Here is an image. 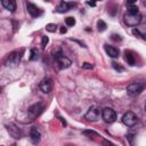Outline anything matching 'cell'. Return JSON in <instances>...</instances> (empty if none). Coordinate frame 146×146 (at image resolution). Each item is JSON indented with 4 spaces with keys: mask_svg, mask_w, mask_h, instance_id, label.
Returning a JSON list of instances; mask_svg holds the SVG:
<instances>
[{
    "mask_svg": "<svg viewBox=\"0 0 146 146\" xmlns=\"http://www.w3.org/2000/svg\"><path fill=\"white\" fill-rule=\"evenodd\" d=\"M39 88H40V90H41L42 92H44V94L50 92L51 89H52V81H51V79H49V78L43 79V80L40 82Z\"/></svg>",
    "mask_w": 146,
    "mask_h": 146,
    "instance_id": "8fae6325",
    "label": "cell"
},
{
    "mask_svg": "<svg viewBox=\"0 0 146 146\" xmlns=\"http://www.w3.org/2000/svg\"><path fill=\"white\" fill-rule=\"evenodd\" d=\"M99 114H100V111L97 107H90L88 112L84 114V119L87 121H96L99 117Z\"/></svg>",
    "mask_w": 146,
    "mask_h": 146,
    "instance_id": "9c48e42d",
    "label": "cell"
},
{
    "mask_svg": "<svg viewBox=\"0 0 146 146\" xmlns=\"http://www.w3.org/2000/svg\"><path fill=\"white\" fill-rule=\"evenodd\" d=\"M104 49H105L106 54H107L110 57H112V58H117V57H119V54H120V52H119V49H116L115 47L105 44V46H104Z\"/></svg>",
    "mask_w": 146,
    "mask_h": 146,
    "instance_id": "5bb4252c",
    "label": "cell"
},
{
    "mask_svg": "<svg viewBox=\"0 0 146 146\" xmlns=\"http://www.w3.org/2000/svg\"><path fill=\"white\" fill-rule=\"evenodd\" d=\"M30 60H34V59H36L38 58V50L36 49H31V51H30Z\"/></svg>",
    "mask_w": 146,
    "mask_h": 146,
    "instance_id": "603a6c76",
    "label": "cell"
},
{
    "mask_svg": "<svg viewBox=\"0 0 146 146\" xmlns=\"http://www.w3.org/2000/svg\"><path fill=\"white\" fill-rule=\"evenodd\" d=\"M94 66L90 64V63H83L82 64V68H84V70H91Z\"/></svg>",
    "mask_w": 146,
    "mask_h": 146,
    "instance_id": "83f0119b",
    "label": "cell"
},
{
    "mask_svg": "<svg viewBox=\"0 0 146 146\" xmlns=\"http://www.w3.org/2000/svg\"><path fill=\"white\" fill-rule=\"evenodd\" d=\"M67 146H75V145H67Z\"/></svg>",
    "mask_w": 146,
    "mask_h": 146,
    "instance_id": "836d02e7",
    "label": "cell"
},
{
    "mask_svg": "<svg viewBox=\"0 0 146 146\" xmlns=\"http://www.w3.org/2000/svg\"><path fill=\"white\" fill-rule=\"evenodd\" d=\"M65 23H66L67 26H73V25H75V19L73 17H66Z\"/></svg>",
    "mask_w": 146,
    "mask_h": 146,
    "instance_id": "44dd1931",
    "label": "cell"
},
{
    "mask_svg": "<svg viewBox=\"0 0 146 146\" xmlns=\"http://www.w3.org/2000/svg\"><path fill=\"white\" fill-rule=\"evenodd\" d=\"M106 23L104 22V21H102V19H99L98 22H97V29H98V31H100V32H103V31H105L106 30Z\"/></svg>",
    "mask_w": 146,
    "mask_h": 146,
    "instance_id": "ac0fdd59",
    "label": "cell"
},
{
    "mask_svg": "<svg viewBox=\"0 0 146 146\" xmlns=\"http://www.w3.org/2000/svg\"><path fill=\"white\" fill-rule=\"evenodd\" d=\"M46 30H47L48 32L54 33V32H56V30H57V25L54 24V23H49V24L46 25Z\"/></svg>",
    "mask_w": 146,
    "mask_h": 146,
    "instance_id": "d6986e66",
    "label": "cell"
},
{
    "mask_svg": "<svg viewBox=\"0 0 146 146\" xmlns=\"http://www.w3.org/2000/svg\"><path fill=\"white\" fill-rule=\"evenodd\" d=\"M102 144H103V146H116V145H114L112 141H110V140H107V139H103Z\"/></svg>",
    "mask_w": 146,
    "mask_h": 146,
    "instance_id": "484cf974",
    "label": "cell"
},
{
    "mask_svg": "<svg viewBox=\"0 0 146 146\" xmlns=\"http://www.w3.org/2000/svg\"><path fill=\"white\" fill-rule=\"evenodd\" d=\"M40 138H41V136H40V132H39V130H38L35 127L31 128V131H30V139H31L32 144H34V145L39 144V141H40Z\"/></svg>",
    "mask_w": 146,
    "mask_h": 146,
    "instance_id": "4fadbf2b",
    "label": "cell"
},
{
    "mask_svg": "<svg viewBox=\"0 0 146 146\" xmlns=\"http://www.w3.org/2000/svg\"><path fill=\"white\" fill-rule=\"evenodd\" d=\"M72 41H74V42H76V43H79V44H81V47H87L82 41H79V40H73V39H71Z\"/></svg>",
    "mask_w": 146,
    "mask_h": 146,
    "instance_id": "f546056e",
    "label": "cell"
},
{
    "mask_svg": "<svg viewBox=\"0 0 146 146\" xmlns=\"http://www.w3.org/2000/svg\"><path fill=\"white\" fill-rule=\"evenodd\" d=\"M48 42H49V38H48L47 35L42 36V40H41V48H42V49H46Z\"/></svg>",
    "mask_w": 146,
    "mask_h": 146,
    "instance_id": "7402d4cb",
    "label": "cell"
},
{
    "mask_svg": "<svg viewBox=\"0 0 146 146\" xmlns=\"http://www.w3.org/2000/svg\"><path fill=\"white\" fill-rule=\"evenodd\" d=\"M127 139L130 141L131 145H133V143H135V141H133V139H135V133H128V135H127Z\"/></svg>",
    "mask_w": 146,
    "mask_h": 146,
    "instance_id": "d4e9b609",
    "label": "cell"
},
{
    "mask_svg": "<svg viewBox=\"0 0 146 146\" xmlns=\"http://www.w3.org/2000/svg\"><path fill=\"white\" fill-rule=\"evenodd\" d=\"M132 34L136 35V36H144V38H145V35L141 34V32H140L139 30H137V29H133V30H132Z\"/></svg>",
    "mask_w": 146,
    "mask_h": 146,
    "instance_id": "4316f807",
    "label": "cell"
},
{
    "mask_svg": "<svg viewBox=\"0 0 146 146\" xmlns=\"http://www.w3.org/2000/svg\"><path fill=\"white\" fill-rule=\"evenodd\" d=\"M1 5L6 9H8L9 11H11V13H14L16 10V2L14 0H2L1 1Z\"/></svg>",
    "mask_w": 146,
    "mask_h": 146,
    "instance_id": "9a60e30c",
    "label": "cell"
},
{
    "mask_svg": "<svg viewBox=\"0 0 146 146\" xmlns=\"http://www.w3.org/2000/svg\"><path fill=\"white\" fill-rule=\"evenodd\" d=\"M145 38H146V29H145Z\"/></svg>",
    "mask_w": 146,
    "mask_h": 146,
    "instance_id": "d6a6232c",
    "label": "cell"
},
{
    "mask_svg": "<svg viewBox=\"0 0 146 146\" xmlns=\"http://www.w3.org/2000/svg\"><path fill=\"white\" fill-rule=\"evenodd\" d=\"M127 8H128V13H131V14L139 13L138 7L135 5V2H127Z\"/></svg>",
    "mask_w": 146,
    "mask_h": 146,
    "instance_id": "e0dca14e",
    "label": "cell"
},
{
    "mask_svg": "<svg viewBox=\"0 0 146 146\" xmlns=\"http://www.w3.org/2000/svg\"><path fill=\"white\" fill-rule=\"evenodd\" d=\"M43 110H44V105H43L42 103L33 104L32 106H30V107H29V111H27L30 119H32V120H33V119L38 117V116L43 112Z\"/></svg>",
    "mask_w": 146,
    "mask_h": 146,
    "instance_id": "5b68a950",
    "label": "cell"
},
{
    "mask_svg": "<svg viewBox=\"0 0 146 146\" xmlns=\"http://www.w3.org/2000/svg\"><path fill=\"white\" fill-rule=\"evenodd\" d=\"M54 58H55V60L57 62V64H58V66L60 68H67V67L71 66V60L62 54V50H58L54 55Z\"/></svg>",
    "mask_w": 146,
    "mask_h": 146,
    "instance_id": "277c9868",
    "label": "cell"
},
{
    "mask_svg": "<svg viewBox=\"0 0 146 146\" xmlns=\"http://www.w3.org/2000/svg\"><path fill=\"white\" fill-rule=\"evenodd\" d=\"M122 122H123V124H125L127 127H133V125L137 124L138 117H137V115H136L133 112L128 111L127 113L123 114V116H122Z\"/></svg>",
    "mask_w": 146,
    "mask_h": 146,
    "instance_id": "8992f818",
    "label": "cell"
},
{
    "mask_svg": "<svg viewBox=\"0 0 146 146\" xmlns=\"http://www.w3.org/2000/svg\"><path fill=\"white\" fill-rule=\"evenodd\" d=\"M26 9H27L29 14H30L32 17H34V18L39 17L40 15H42V9H40V8H39L38 6H35L34 3H31V2L26 3Z\"/></svg>",
    "mask_w": 146,
    "mask_h": 146,
    "instance_id": "30bf717a",
    "label": "cell"
},
{
    "mask_svg": "<svg viewBox=\"0 0 146 146\" xmlns=\"http://www.w3.org/2000/svg\"><path fill=\"white\" fill-rule=\"evenodd\" d=\"M7 127V131L9 132V135L15 138V139H19L22 137V132H21V129L15 124V123H9L6 125Z\"/></svg>",
    "mask_w": 146,
    "mask_h": 146,
    "instance_id": "ba28073f",
    "label": "cell"
},
{
    "mask_svg": "<svg viewBox=\"0 0 146 146\" xmlns=\"http://www.w3.org/2000/svg\"><path fill=\"white\" fill-rule=\"evenodd\" d=\"M145 86V82H132L127 87V94L129 96H136L144 90Z\"/></svg>",
    "mask_w": 146,
    "mask_h": 146,
    "instance_id": "7a4b0ae2",
    "label": "cell"
},
{
    "mask_svg": "<svg viewBox=\"0 0 146 146\" xmlns=\"http://www.w3.org/2000/svg\"><path fill=\"white\" fill-rule=\"evenodd\" d=\"M112 66H113V67H114V68H115L116 71H120V72L124 71V68H123V67H122L121 65H119L117 63H115V62H113V63H112Z\"/></svg>",
    "mask_w": 146,
    "mask_h": 146,
    "instance_id": "cb8c5ba5",
    "label": "cell"
},
{
    "mask_svg": "<svg viewBox=\"0 0 146 146\" xmlns=\"http://www.w3.org/2000/svg\"><path fill=\"white\" fill-rule=\"evenodd\" d=\"M124 55H125V60L128 62V64H130V65H135L136 64V57H135V55L131 51L125 50Z\"/></svg>",
    "mask_w": 146,
    "mask_h": 146,
    "instance_id": "2e32d148",
    "label": "cell"
},
{
    "mask_svg": "<svg viewBox=\"0 0 146 146\" xmlns=\"http://www.w3.org/2000/svg\"><path fill=\"white\" fill-rule=\"evenodd\" d=\"M89 6H91V7H95L96 6V2H87Z\"/></svg>",
    "mask_w": 146,
    "mask_h": 146,
    "instance_id": "1f68e13d",
    "label": "cell"
},
{
    "mask_svg": "<svg viewBox=\"0 0 146 146\" xmlns=\"http://www.w3.org/2000/svg\"><path fill=\"white\" fill-rule=\"evenodd\" d=\"M145 111H146V104H145Z\"/></svg>",
    "mask_w": 146,
    "mask_h": 146,
    "instance_id": "e575fe53",
    "label": "cell"
},
{
    "mask_svg": "<svg viewBox=\"0 0 146 146\" xmlns=\"http://www.w3.org/2000/svg\"><path fill=\"white\" fill-rule=\"evenodd\" d=\"M112 40H114V41H121L122 38H121V35H119V34H113V35H112Z\"/></svg>",
    "mask_w": 146,
    "mask_h": 146,
    "instance_id": "f1b7e54d",
    "label": "cell"
},
{
    "mask_svg": "<svg viewBox=\"0 0 146 146\" xmlns=\"http://www.w3.org/2000/svg\"><path fill=\"white\" fill-rule=\"evenodd\" d=\"M82 133H83L84 136H89V137H91V136H92V137H98V136H99V135H98L96 131H94V130H84Z\"/></svg>",
    "mask_w": 146,
    "mask_h": 146,
    "instance_id": "ffe728a7",
    "label": "cell"
},
{
    "mask_svg": "<svg viewBox=\"0 0 146 146\" xmlns=\"http://www.w3.org/2000/svg\"><path fill=\"white\" fill-rule=\"evenodd\" d=\"M22 58V51H13L9 54L7 60H6V66H10V67H15L19 64Z\"/></svg>",
    "mask_w": 146,
    "mask_h": 146,
    "instance_id": "3957f363",
    "label": "cell"
},
{
    "mask_svg": "<svg viewBox=\"0 0 146 146\" xmlns=\"http://www.w3.org/2000/svg\"><path fill=\"white\" fill-rule=\"evenodd\" d=\"M66 31H67V30H66L64 26H63V27H60V33H66Z\"/></svg>",
    "mask_w": 146,
    "mask_h": 146,
    "instance_id": "4dcf8cb0",
    "label": "cell"
},
{
    "mask_svg": "<svg viewBox=\"0 0 146 146\" xmlns=\"http://www.w3.org/2000/svg\"><path fill=\"white\" fill-rule=\"evenodd\" d=\"M102 117L106 123H113L116 120V113L110 108V107H105L102 111Z\"/></svg>",
    "mask_w": 146,
    "mask_h": 146,
    "instance_id": "52a82bcc",
    "label": "cell"
},
{
    "mask_svg": "<svg viewBox=\"0 0 146 146\" xmlns=\"http://www.w3.org/2000/svg\"><path fill=\"white\" fill-rule=\"evenodd\" d=\"M75 6H76V3H74V2H66V1H62V2L57 6L56 11H58V13H65V11L70 10L71 8L75 7Z\"/></svg>",
    "mask_w": 146,
    "mask_h": 146,
    "instance_id": "7c38bea8",
    "label": "cell"
},
{
    "mask_svg": "<svg viewBox=\"0 0 146 146\" xmlns=\"http://www.w3.org/2000/svg\"><path fill=\"white\" fill-rule=\"evenodd\" d=\"M141 15L139 13H136V14H131V13H127L124 16H123V21L125 23V25L128 26H137L140 24L141 22Z\"/></svg>",
    "mask_w": 146,
    "mask_h": 146,
    "instance_id": "6da1fadb",
    "label": "cell"
}]
</instances>
